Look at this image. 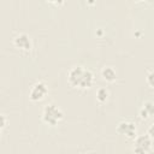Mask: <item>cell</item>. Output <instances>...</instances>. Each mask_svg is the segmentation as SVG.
<instances>
[{
  "label": "cell",
  "instance_id": "obj_1",
  "mask_svg": "<svg viewBox=\"0 0 154 154\" xmlns=\"http://www.w3.org/2000/svg\"><path fill=\"white\" fill-rule=\"evenodd\" d=\"M93 79V73L83 66H75L69 72V82L77 88H89Z\"/></svg>",
  "mask_w": 154,
  "mask_h": 154
},
{
  "label": "cell",
  "instance_id": "obj_2",
  "mask_svg": "<svg viewBox=\"0 0 154 154\" xmlns=\"http://www.w3.org/2000/svg\"><path fill=\"white\" fill-rule=\"evenodd\" d=\"M61 118H63V112L60 111V108L58 106L49 103L43 108L42 119L45 123H47L49 125H55Z\"/></svg>",
  "mask_w": 154,
  "mask_h": 154
},
{
  "label": "cell",
  "instance_id": "obj_3",
  "mask_svg": "<svg viewBox=\"0 0 154 154\" xmlns=\"http://www.w3.org/2000/svg\"><path fill=\"white\" fill-rule=\"evenodd\" d=\"M134 150L136 153H148L152 150V140L149 135H140L135 140Z\"/></svg>",
  "mask_w": 154,
  "mask_h": 154
},
{
  "label": "cell",
  "instance_id": "obj_4",
  "mask_svg": "<svg viewBox=\"0 0 154 154\" xmlns=\"http://www.w3.org/2000/svg\"><path fill=\"white\" fill-rule=\"evenodd\" d=\"M47 93H48L47 85H46L45 83H42V82H38V83H36V84L31 88V90H30V99H31L32 101L42 100V99L46 96Z\"/></svg>",
  "mask_w": 154,
  "mask_h": 154
},
{
  "label": "cell",
  "instance_id": "obj_5",
  "mask_svg": "<svg viewBox=\"0 0 154 154\" xmlns=\"http://www.w3.org/2000/svg\"><path fill=\"white\" fill-rule=\"evenodd\" d=\"M117 131L120 135H124L129 138H134L136 135V126H135V124H132L130 122H122L118 124Z\"/></svg>",
  "mask_w": 154,
  "mask_h": 154
},
{
  "label": "cell",
  "instance_id": "obj_6",
  "mask_svg": "<svg viewBox=\"0 0 154 154\" xmlns=\"http://www.w3.org/2000/svg\"><path fill=\"white\" fill-rule=\"evenodd\" d=\"M14 46L19 49L29 51L31 48V40L26 34H19L18 36L14 37Z\"/></svg>",
  "mask_w": 154,
  "mask_h": 154
},
{
  "label": "cell",
  "instance_id": "obj_7",
  "mask_svg": "<svg viewBox=\"0 0 154 154\" xmlns=\"http://www.w3.org/2000/svg\"><path fill=\"white\" fill-rule=\"evenodd\" d=\"M140 114H141L142 118H148L149 116H153V114H154V103H153V102H149V101L146 102V103L143 105V107H142Z\"/></svg>",
  "mask_w": 154,
  "mask_h": 154
},
{
  "label": "cell",
  "instance_id": "obj_8",
  "mask_svg": "<svg viewBox=\"0 0 154 154\" xmlns=\"http://www.w3.org/2000/svg\"><path fill=\"white\" fill-rule=\"evenodd\" d=\"M102 77L106 79V81H114V78H116V71L112 69V67H105L103 70H102Z\"/></svg>",
  "mask_w": 154,
  "mask_h": 154
},
{
  "label": "cell",
  "instance_id": "obj_9",
  "mask_svg": "<svg viewBox=\"0 0 154 154\" xmlns=\"http://www.w3.org/2000/svg\"><path fill=\"white\" fill-rule=\"evenodd\" d=\"M107 96H108V91H107V89L101 88V89L97 90V99H99L100 101H106Z\"/></svg>",
  "mask_w": 154,
  "mask_h": 154
},
{
  "label": "cell",
  "instance_id": "obj_10",
  "mask_svg": "<svg viewBox=\"0 0 154 154\" xmlns=\"http://www.w3.org/2000/svg\"><path fill=\"white\" fill-rule=\"evenodd\" d=\"M147 82H148L149 85L154 87V71H152V72L148 73V76H147Z\"/></svg>",
  "mask_w": 154,
  "mask_h": 154
},
{
  "label": "cell",
  "instance_id": "obj_11",
  "mask_svg": "<svg viewBox=\"0 0 154 154\" xmlns=\"http://www.w3.org/2000/svg\"><path fill=\"white\" fill-rule=\"evenodd\" d=\"M148 134L152 138H154V124H152V126L148 129Z\"/></svg>",
  "mask_w": 154,
  "mask_h": 154
},
{
  "label": "cell",
  "instance_id": "obj_12",
  "mask_svg": "<svg viewBox=\"0 0 154 154\" xmlns=\"http://www.w3.org/2000/svg\"><path fill=\"white\" fill-rule=\"evenodd\" d=\"M48 1L52 2V4H54V5H60V4L64 2V0H48Z\"/></svg>",
  "mask_w": 154,
  "mask_h": 154
},
{
  "label": "cell",
  "instance_id": "obj_13",
  "mask_svg": "<svg viewBox=\"0 0 154 154\" xmlns=\"http://www.w3.org/2000/svg\"><path fill=\"white\" fill-rule=\"evenodd\" d=\"M137 1H141V0H137Z\"/></svg>",
  "mask_w": 154,
  "mask_h": 154
}]
</instances>
